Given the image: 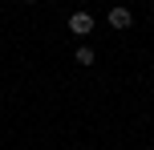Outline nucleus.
Wrapping results in <instances>:
<instances>
[{
  "label": "nucleus",
  "instance_id": "f257e3e1",
  "mask_svg": "<svg viewBox=\"0 0 154 150\" xmlns=\"http://www.w3.org/2000/svg\"><path fill=\"white\" fill-rule=\"evenodd\" d=\"M93 12H69V32L73 37H85V32H93Z\"/></svg>",
  "mask_w": 154,
  "mask_h": 150
},
{
  "label": "nucleus",
  "instance_id": "f03ea898",
  "mask_svg": "<svg viewBox=\"0 0 154 150\" xmlns=\"http://www.w3.org/2000/svg\"><path fill=\"white\" fill-rule=\"evenodd\" d=\"M109 24H114V29H130V24H134V12L126 4H114V8H109Z\"/></svg>",
  "mask_w": 154,
  "mask_h": 150
},
{
  "label": "nucleus",
  "instance_id": "7ed1b4c3",
  "mask_svg": "<svg viewBox=\"0 0 154 150\" xmlns=\"http://www.w3.org/2000/svg\"><path fill=\"white\" fill-rule=\"evenodd\" d=\"M93 61H97V53H93L89 45H81V49H77V65H93Z\"/></svg>",
  "mask_w": 154,
  "mask_h": 150
},
{
  "label": "nucleus",
  "instance_id": "20e7f679",
  "mask_svg": "<svg viewBox=\"0 0 154 150\" xmlns=\"http://www.w3.org/2000/svg\"><path fill=\"white\" fill-rule=\"evenodd\" d=\"M24 4H37V0H24Z\"/></svg>",
  "mask_w": 154,
  "mask_h": 150
}]
</instances>
